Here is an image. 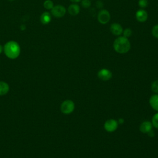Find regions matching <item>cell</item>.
Wrapping results in <instances>:
<instances>
[{
    "mask_svg": "<svg viewBox=\"0 0 158 158\" xmlns=\"http://www.w3.org/2000/svg\"><path fill=\"white\" fill-rule=\"evenodd\" d=\"M5 55L10 59H17L20 54V46L19 44L15 41H9L7 42L3 48Z\"/></svg>",
    "mask_w": 158,
    "mask_h": 158,
    "instance_id": "obj_1",
    "label": "cell"
},
{
    "mask_svg": "<svg viewBox=\"0 0 158 158\" xmlns=\"http://www.w3.org/2000/svg\"><path fill=\"white\" fill-rule=\"evenodd\" d=\"M114 50L120 54H124L130 49L131 44L128 38L125 36H119L116 38L114 42Z\"/></svg>",
    "mask_w": 158,
    "mask_h": 158,
    "instance_id": "obj_2",
    "label": "cell"
},
{
    "mask_svg": "<svg viewBox=\"0 0 158 158\" xmlns=\"http://www.w3.org/2000/svg\"><path fill=\"white\" fill-rule=\"evenodd\" d=\"M75 108L74 102L71 100H65L60 105V111L64 114L72 113Z\"/></svg>",
    "mask_w": 158,
    "mask_h": 158,
    "instance_id": "obj_3",
    "label": "cell"
},
{
    "mask_svg": "<svg viewBox=\"0 0 158 158\" xmlns=\"http://www.w3.org/2000/svg\"><path fill=\"white\" fill-rule=\"evenodd\" d=\"M66 13V9L62 5H56L51 9V14L57 18L62 17Z\"/></svg>",
    "mask_w": 158,
    "mask_h": 158,
    "instance_id": "obj_4",
    "label": "cell"
},
{
    "mask_svg": "<svg viewBox=\"0 0 158 158\" xmlns=\"http://www.w3.org/2000/svg\"><path fill=\"white\" fill-rule=\"evenodd\" d=\"M110 19V15L108 10L106 9L101 10L98 15V20L101 24H106L109 22Z\"/></svg>",
    "mask_w": 158,
    "mask_h": 158,
    "instance_id": "obj_5",
    "label": "cell"
},
{
    "mask_svg": "<svg viewBox=\"0 0 158 158\" xmlns=\"http://www.w3.org/2000/svg\"><path fill=\"white\" fill-rule=\"evenodd\" d=\"M118 126V123L114 119H109L107 120L104 123V128L109 132L114 131Z\"/></svg>",
    "mask_w": 158,
    "mask_h": 158,
    "instance_id": "obj_6",
    "label": "cell"
},
{
    "mask_svg": "<svg viewBox=\"0 0 158 158\" xmlns=\"http://www.w3.org/2000/svg\"><path fill=\"white\" fill-rule=\"evenodd\" d=\"M98 77L103 81H107L112 78V73L108 69H102L98 72Z\"/></svg>",
    "mask_w": 158,
    "mask_h": 158,
    "instance_id": "obj_7",
    "label": "cell"
},
{
    "mask_svg": "<svg viewBox=\"0 0 158 158\" xmlns=\"http://www.w3.org/2000/svg\"><path fill=\"white\" fill-rule=\"evenodd\" d=\"M110 30L113 35L116 36H119L123 33V28L121 25L118 23H114L111 24Z\"/></svg>",
    "mask_w": 158,
    "mask_h": 158,
    "instance_id": "obj_8",
    "label": "cell"
},
{
    "mask_svg": "<svg viewBox=\"0 0 158 158\" xmlns=\"http://www.w3.org/2000/svg\"><path fill=\"white\" fill-rule=\"evenodd\" d=\"M136 18L138 22H144L148 19V13L143 9H139L136 12Z\"/></svg>",
    "mask_w": 158,
    "mask_h": 158,
    "instance_id": "obj_9",
    "label": "cell"
},
{
    "mask_svg": "<svg viewBox=\"0 0 158 158\" xmlns=\"http://www.w3.org/2000/svg\"><path fill=\"white\" fill-rule=\"evenodd\" d=\"M152 124L149 121H145L143 122L139 127V130L143 133H148L152 130Z\"/></svg>",
    "mask_w": 158,
    "mask_h": 158,
    "instance_id": "obj_10",
    "label": "cell"
},
{
    "mask_svg": "<svg viewBox=\"0 0 158 158\" xmlns=\"http://www.w3.org/2000/svg\"><path fill=\"white\" fill-rule=\"evenodd\" d=\"M80 7L77 4H72L68 7V12L73 16L78 15L80 12Z\"/></svg>",
    "mask_w": 158,
    "mask_h": 158,
    "instance_id": "obj_11",
    "label": "cell"
},
{
    "mask_svg": "<svg viewBox=\"0 0 158 158\" xmlns=\"http://www.w3.org/2000/svg\"><path fill=\"white\" fill-rule=\"evenodd\" d=\"M9 85L4 81H0V96H4L8 93L9 91Z\"/></svg>",
    "mask_w": 158,
    "mask_h": 158,
    "instance_id": "obj_12",
    "label": "cell"
},
{
    "mask_svg": "<svg viewBox=\"0 0 158 158\" xmlns=\"http://www.w3.org/2000/svg\"><path fill=\"white\" fill-rule=\"evenodd\" d=\"M51 16L48 12H44L40 16V21L44 25L48 24L51 22Z\"/></svg>",
    "mask_w": 158,
    "mask_h": 158,
    "instance_id": "obj_13",
    "label": "cell"
},
{
    "mask_svg": "<svg viewBox=\"0 0 158 158\" xmlns=\"http://www.w3.org/2000/svg\"><path fill=\"white\" fill-rule=\"evenodd\" d=\"M149 104L152 109L158 111V94L152 95L150 98Z\"/></svg>",
    "mask_w": 158,
    "mask_h": 158,
    "instance_id": "obj_14",
    "label": "cell"
},
{
    "mask_svg": "<svg viewBox=\"0 0 158 158\" xmlns=\"http://www.w3.org/2000/svg\"><path fill=\"white\" fill-rule=\"evenodd\" d=\"M43 6L46 9H52L54 7V3L51 0H46L43 3Z\"/></svg>",
    "mask_w": 158,
    "mask_h": 158,
    "instance_id": "obj_15",
    "label": "cell"
},
{
    "mask_svg": "<svg viewBox=\"0 0 158 158\" xmlns=\"http://www.w3.org/2000/svg\"><path fill=\"white\" fill-rule=\"evenodd\" d=\"M152 124L154 127L158 129V113L154 115L152 118Z\"/></svg>",
    "mask_w": 158,
    "mask_h": 158,
    "instance_id": "obj_16",
    "label": "cell"
},
{
    "mask_svg": "<svg viewBox=\"0 0 158 158\" xmlns=\"http://www.w3.org/2000/svg\"><path fill=\"white\" fill-rule=\"evenodd\" d=\"M151 89L153 92L158 93V80L154 81L151 85Z\"/></svg>",
    "mask_w": 158,
    "mask_h": 158,
    "instance_id": "obj_17",
    "label": "cell"
},
{
    "mask_svg": "<svg viewBox=\"0 0 158 158\" xmlns=\"http://www.w3.org/2000/svg\"><path fill=\"white\" fill-rule=\"evenodd\" d=\"M138 5L141 8H145L148 5V0H139Z\"/></svg>",
    "mask_w": 158,
    "mask_h": 158,
    "instance_id": "obj_18",
    "label": "cell"
},
{
    "mask_svg": "<svg viewBox=\"0 0 158 158\" xmlns=\"http://www.w3.org/2000/svg\"><path fill=\"white\" fill-rule=\"evenodd\" d=\"M152 34L155 38L158 39V24L153 27L152 29Z\"/></svg>",
    "mask_w": 158,
    "mask_h": 158,
    "instance_id": "obj_19",
    "label": "cell"
},
{
    "mask_svg": "<svg viewBox=\"0 0 158 158\" xmlns=\"http://www.w3.org/2000/svg\"><path fill=\"white\" fill-rule=\"evenodd\" d=\"M81 5L84 8H88L91 6V1L90 0H82Z\"/></svg>",
    "mask_w": 158,
    "mask_h": 158,
    "instance_id": "obj_20",
    "label": "cell"
},
{
    "mask_svg": "<svg viewBox=\"0 0 158 158\" xmlns=\"http://www.w3.org/2000/svg\"><path fill=\"white\" fill-rule=\"evenodd\" d=\"M131 33H132V31L130 28H126L124 30H123V36H125L126 38L130 37L131 35Z\"/></svg>",
    "mask_w": 158,
    "mask_h": 158,
    "instance_id": "obj_21",
    "label": "cell"
},
{
    "mask_svg": "<svg viewBox=\"0 0 158 158\" xmlns=\"http://www.w3.org/2000/svg\"><path fill=\"white\" fill-rule=\"evenodd\" d=\"M148 135H149V136H153L154 135V131H153L152 130H151V131H150L149 132H148Z\"/></svg>",
    "mask_w": 158,
    "mask_h": 158,
    "instance_id": "obj_22",
    "label": "cell"
},
{
    "mask_svg": "<svg viewBox=\"0 0 158 158\" xmlns=\"http://www.w3.org/2000/svg\"><path fill=\"white\" fill-rule=\"evenodd\" d=\"M20 28H21L22 30H25L26 27H25V25H22L20 26Z\"/></svg>",
    "mask_w": 158,
    "mask_h": 158,
    "instance_id": "obj_23",
    "label": "cell"
},
{
    "mask_svg": "<svg viewBox=\"0 0 158 158\" xmlns=\"http://www.w3.org/2000/svg\"><path fill=\"white\" fill-rule=\"evenodd\" d=\"M72 2H80L81 0H70Z\"/></svg>",
    "mask_w": 158,
    "mask_h": 158,
    "instance_id": "obj_24",
    "label": "cell"
},
{
    "mask_svg": "<svg viewBox=\"0 0 158 158\" xmlns=\"http://www.w3.org/2000/svg\"><path fill=\"white\" fill-rule=\"evenodd\" d=\"M2 51H3V48H2V46L0 44V54L2 52Z\"/></svg>",
    "mask_w": 158,
    "mask_h": 158,
    "instance_id": "obj_25",
    "label": "cell"
},
{
    "mask_svg": "<svg viewBox=\"0 0 158 158\" xmlns=\"http://www.w3.org/2000/svg\"><path fill=\"white\" fill-rule=\"evenodd\" d=\"M123 119H119V123H122V122H123Z\"/></svg>",
    "mask_w": 158,
    "mask_h": 158,
    "instance_id": "obj_26",
    "label": "cell"
},
{
    "mask_svg": "<svg viewBox=\"0 0 158 158\" xmlns=\"http://www.w3.org/2000/svg\"><path fill=\"white\" fill-rule=\"evenodd\" d=\"M9 1H14V0H9Z\"/></svg>",
    "mask_w": 158,
    "mask_h": 158,
    "instance_id": "obj_27",
    "label": "cell"
}]
</instances>
